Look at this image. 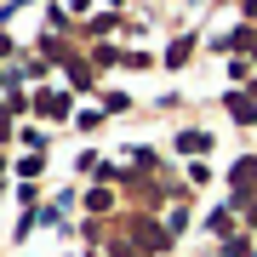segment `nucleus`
Masks as SVG:
<instances>
[{
	"label": "nucleus",
	"instance_id": "3",
	"mask_svg": "<svg viewBox=\"0 0 257 257\" xmlns=\"http://www.w3.org/2000/svg\"><path fill=\"white\" fill-rule=\"evenodd\" d=\"M177 149H183V155H206L211 138H206V132H177Z\"/></svg>",
	"mask_w": 257,
	"mask_h": 257
},
{
	"label": "nucleus",
	"instance_id": "1",
	"mask_svg": "<svg viewBox=\"0 0 257 257\" xmlns=\"http://www.w3.org/2000/svg\"><path fill=\"white\" fill-rule=\"evenodd\" d=\"M35 109H40V114H52V120H63V114H69V92H40Z\"/></svg>",
	"mask_w": 257,
	"mask_h": 257
},
{
	"label": "nucleus",
	"instance_id": "4",
	"mask_svg": "<svg viewBox=\"0 0 257 257\" xmlns=\"http://www.w3.org/2000/svg\"><path fill=\"white\" fill-rule=\"evenodd\" d=\"M229 114L251 126V120H257V92H251V97H229Z\"/></svg>",
	"mask_w": 257,
	"mask_h": 257
},
{
	"label": "nucleus",
	"instance_id": "2",
	"mask_svg": "<svg viewBox=\"0 0 257 257\" xmlns=\"http://www.w3.org/2000/svg\"><path fill=\"white\" fill-rule=\"evenodd\" d=\"M189 52H194V35H177L172 46H166V63H172V69H183V63H189Z\"/></svg>",
	"mask_w": 257,
	"mask_h": 257
},
{
	"label": "nucleus",
	"instance_id": "5",
	"mask_svg": "<svg viewBox=\"0 0 257 257\" xmlns=\"http://www.w3.org/2000/svg\"><path fill=\"white\" fill-rule=\"evenodd\" d=\"M223 257H251V246H246V240H240V234H234V240H229V246H223Z\"/></svg>",
	"mask_w": 257,
	"mask_h": 257
}]
</instances>
